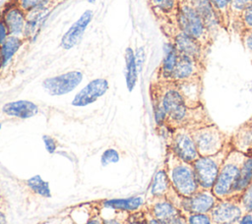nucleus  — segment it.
Here are the masks:
<instances>
[{
	"label": "nucleus",
	"instance_id": "nucleus-1",
	"mask_svg": "<svg viewBox=\"0 0 252 224\" xmlns=\"http://www.w3.org/2000/svg\"><path fill=\"white\" fill-rule=\"evenodd\" d=\"M175 21L180 30L197 40L208 51H211L216 36L211 32L189 0H177Z\"/></svg>",
	"mask_w": 252,
	"mask_h": 224
},
{
	"label": "nucleus",
	"instance_id": "nucleus-2",
	"mask_svg": "<svg viewBox=\"0 0 252 224\" xmlns=\"http://www.w3.org/2000/svg\"><path fill=\"white\" fill-rule=\"evenodd\" d=\"M164 168L171 187L180 196L189 197L200 190L192 163L179 159L167 150Z\"/></svg>",
	"mask_w": 252,
	"mask_h": 224
},
{
	"label": "nucleus",
	"instance_id": "nucleus-3",
	"mask_svg": "<svg viewBox=\"0 0 252 224\" xmlns=\"http://www.w3.org/2000/svg\"><path fill=\"white\" fill-rule=\"evenodd\" d=\"M158 25L160 30L167 38V42L173 46L179 56L189 57L206 66L208 65L210 51L197 40L180 30L176 23H161Z\"/></svg>",
	"mask_w": 252,
	"mask_h": 224
},
{
	"label": "nucleus",
	"instance_id": "nucleus-4",
	"mask_svg": "<svg viewBox=\"0 0 252 224\" xmlns=\"http://www.w3.org/2000/svg\"><path fill=\"white\" fill-rule=\"evenodd\" d=\"M246 155L235 149H231L224 158L212 192L219 199L227 198L238 177L241 165Z\"/></svg>",
	"mask_w": 252,
	"mask_h": 224
},
{
	"label": "nucleus",
	"instance_id": "nucleus-5",
	"mask_svg": "<svg viewBox=\"0 0 252 224\" xmlns=\"http://www.w3.org/2000/svg\"><path fill=\"white\" fill-rule=\"evenodd\" d=\"M231 149L232 147L228 142L220 152L213 155L199 156L192 163L195 172V177L200 189H213L215 182L218 178V175L220 173V166Z\"/></svg>",
	"mask_w": 252,
	"mask_h": 224
},
{
	"label": "nucleus",
	"instance_id": "nucleus-6",
	"mask_svg": "<svg viewBox=\"0 0 252 224\" xmlns=\"http://www.w3.org/2000/svg\"><path fill=\"white\" fill-rule=\"evenodd\" d=\"M191 134L200 156L216 154L229 142V135L215 123L193 129Z\"/></svg>",
	"mask_w": 252,
	"mask_h": 224
},
{
	"label": "nucleus",
	"instance_id": "nucleus-7",
	"mask_svg": "<svg viewBox=\"0 0 252 224\" xmlns=\"http://www.w3.org/2000/svg\"><path fill=\"white\" fill-rule=\"evenodd\" d=\"M167 150L179 159L189 163H193L200 156L191 131L186 128L168 131Z\"/></svg>",
	"mask_w": 252,
	"mask_h": 224
},
{
	"label": "nucleus",
	"instance_id": "nucleus-8",
	"mask_svg": "<svg viewBox=\"0 0 252 224\" xmlns=\"http://www.w3.org/2000/svg\"><path fill=\"white\" fill-rule=\"evenodd\" d=\"M27 16L28 14L23 11L13 0H9L7 2L0 14V18L7 27L9 34L22 38H26L28 28Z\"/></svg>",
	"mask_w": 252,
	"mask_h": 224
},
{
	"label": "nucleus",
	"instance_id": "nucleus-9",
	"mask_svg": "<svg viewBox=\"0 0 252 224\" xmlns=\"http://www.w3.org/2000/svg\"><path fill=\"white\" fill-rule=\"evenodd\" d=\"M239 199H219L210 212L214 224H236L244 214Z\"/></svg>",
	"mask_w": 252,
	"mask_h": 224
},
{
	"label": "nucleus",
	"instance_id": "nucleus-10",
	"mask_svg": "<svg viewBox=\"0 0 252 224\" xmlns=\"http://www.w3.org/2000/svg\"><path fill=\"white\" fill-rule=\"evenodd\" d=\"M219 198L214 195L212 190L200 189L193 196H182L178 210L184 214L187 212L210 213Z\"/></svg>",
	"mask_w": 252,
	"mask_h": 224
},
{
	"label": "nucleus",
	"instance_id": "nucleus-11",
	"mask_svg": "<svg viewBox=\"0 0 252 224\" xmlns=\"http://www.w3.org/2000/svg\"><path fill=\"white\" fill-rule=\"evenodd\" d=\"M83 80V73L70 71L55 77L47 78L42 85L50 95H63L76 88Z\"/></svg>",
	"mask_w": 252,
	"mask_h": 224
},
{
	"label": "nucleus",
	"instance_id": "nucleus-12",
	"mask_svg": "<svg viewBox=\"0 0 252 224\" xmlns=\"http://www.w3.org/2000/svg\"><path fill=\"white\" fill-rule=\"evenodd\" d=\"M206 69V65L195 59L178 55L177 63L170 82L179 84L191 80L204 79Z\"/></svg>",
	"mask_w": 252,
	"mask_h": 224
},
{
	"label": "nucleus",
	"instance_id": "nucleus-13",
	"mask_svg": "<svg viewBox=\"0 0 252 224\" xmlns=\"http://www.w3.org/2000/svg\"><path fill=\"white\" fill-rule=\"evenodd\" d=\"M108 89V81L103 78H97L91 81L85 87H83L74 97L72 105L82 107L87 106L100 96H102Z\"/></svg>",
	"mask_w": 252,
	"mask_h": 224
},
{
	"label": "nucleus",
	"instance_id": "nucleus-14",
	"mask_svg": "<svg viewBox=\"0 0 252 224\" xmlns=\"http://www.w3.org/2000/svg\"><path fill=\"white\" fill-rule=\"evenodd\" d=\"M93 19V11L87 10L83 15L68 28L61 38V46L64 49H71L80 40L86 28Z\"/></svg>",
	"mask_w": 252,
	"mask_h": 224
},
{
	"label": "nucleus",
	"instance_id": "nucleus-15",
	"mask_svg": "<svg viewBox=\"0 0 252 224\" xmlns=\"http://www.w3.org/2000/svg\"><path fill=\"white\" fill-rule=\"evenodd\" d=\"M229 143L232 149L252 155V127L245 121L229 135Z\"/></svg>",
	"mask_w": 252,
	"mask_h": 224
},
{
	"label": "nucleus",
	"instance_id": "nucleus-16",
	"mask_svg": "<svg viewBox=\"0 0 252 224\" xmlns=\"http://www.w3.org/2000/svg\"><path fill=\"white\" fill-rule=\"evenodd\" d=\"M149 5L158 21L161 23H176L175 15L177 0H148Z\"/></svg>",
	"mask_w": 252,
	"mask_h": 224
},
{
	"label": "nucleus",
	"instance_id": "nucleus-17",
	"mask_svg": "<svg viewBox=\"0 0 252 224\" xmlns=\"http://www.w3.org/2000/svg\"><path fill=\"white\" fill-rule=\"evenodd\" d=\"M2 111L10 117L28 119L37 114L38 107L35 103L29 100H17L4 104Z\"/></svg>",
	"mask_w": 252,
	"mask_h": 224
},
{
	"label": "nucleus",
	"instance_id": "nucleus-18",
	"mask_svg": "<svg viewBox=\"0 0 252 224\" xmlns=\"http://www.w3.org/2000/svg\"><path fill=\"white\" fill-rule=\"evenodd\" d=\"M252 183V155H246L238 177L229 193L227 198L238 199L245 189Z\"/></svg>",
	"mask_w": 252,
	"mask_h": 224
},
{
	"label": "nucleus",
	"instance_id": "nucleus-19",
	"mask_svg": "<svg viewBox=\"0 0 252 224\" xmlns=\"http://www.w3.org/2000/svg\"><path fill=\"white\" fill-rule=\"evenodd\" d=\"M150 214L161 221L169 222L173 217L180 213L174 204L164 197H153V201L149 208Z\"/></svg>",
	"mask_w": 252,
	"mask_h": 224
},
{
	"label": "nucleus",
	"instance_id": "nucleus-20",
	"mask_svg": "<svg viewBox=\"0 0 252 224\" xmlns=\"http://www.w3.org/2000/svg\"><path fill=\"white\" fill-rule=\"evenodd\" d=\"M178 59V54L176 50L170 43H166L164 56L157 70V80L158 82H170L171 77L176 66Z\"/></svg>",
	"mask_w": 252,
	"mask_h": 224
},
{
	"label": "nucleus",
	"instance_id": "nucleus-21",
	"mask_svg": "<svg viewBox=\"0 0 252 224\" xmlns=\"http://www.w3.org/2000/svg\"><path fill=\"white\" fill-rule=\"evenodd\" d=\"M189 2L197 11V13L202 17L211 32L217 37L219 29L220 28L218 25L210 0H189Z\"/></svg>",
	"mask_w": 252,
	"mask_h": 224
},
{
	"label": "nucleus",
	"instance_id": "nucleus-22",
	"mask_svg": "<svg viewBox=\"0 0 252 224\" xmlns=\"http://www.w3.org/2000/svg\"><path fill=\"white\" fill-rule=\"evenodd\" d=\"M220 28L231 33L230 0H210Z\"/></svg>",
	"mask_w": 252,
	"mask_h": 224
},
{
	"label": "nucleus",
	"instance_id": "nucleus-23",
	"mask_svg": "<svg viewBox=\"0 0 252 224\" xmlns=\"http://www.w3.org/2000/svg\"><path fill=\"white\" fill-rule=\"evenodd\" d=\"M26 38L9 35L0 48V70L4 69L18 53L20 48L27 42Z\"/></svg>",
	"mask_w": 252,
	"mask_h": 224
},
{
	"label": "nucleus",
	"instance_id": "nucleus-24",
	"mask_svg": "<svg viewBox=\"0 0 252 224\" xmlns=\"http://www.w3.org/2000/svg\"><path fill=\"white\" fill-rule=\"evenodd\" d=\"M171 185L166 174L164 165L162 168H159L153 179L151 186V195L152 197H164L168 191L170 190Z\"/></svg>",
	"mask_w": 252,
	"mask_h": 224
},
{
	"label": "nucleus",
	"instance_id": "nucleus-25",
	"mask_svg": "<svg viewBox=\"0 0 252 224\" xmlns=\"http://www.w3.org/2000/svg\"><path fill=\"white\" fill-rule=\"evenodd\" d=\"M124 58H125V76H126V84L128 89L131 91L137 82L138 78V69L135 61V54L132 48L127 47L125 49L124 53Z\"/></svg>",
	"mask_w": 252,
	"mask_h": 224
},
{
	"label": "nucleus",
	"instance_id": "nucleus-26",
	"mask_svg": "<svg viewBox=\"0 0 252 224\" xmlns=\"http://www.w3.org/2000/svg\"><path fill=\"white\" fill-rule=\"evenodd\" d=\"M144 203L142 197H130V198H123V199H109L104 201V206L113 208V209H120V210H128V211H135L138 210Z\"/></svg>",
	"mask_w": 252,
	"mask_h": 224
},
{
	"label": "nucleus",
	"instance_id": "nucleus-27",
	"mask_svg": "<svg viewBox=\"0 0 252 224\" xmlns=\"http://www.w3.org/2000/svg\"><path fill=\"white\" fill-rule=\"evenodd\" d=\"M231 29L237 35L245 30L252 29V5L247 7L232 23Z\"/></svg>",
	"mask_w": 252,
	"mask_h": 224
},
{
	"label": "nucleus",
	"instance_id": "nucleus-28",
	"mask_svg": "<svg viewBox=\"0 0 252 224\" xmlns=\"http://www.w3.org/2000/svg\"><path fill=\"white\" fill-rule=\"evenodd\" d=\"M27 183L33 193L46 197H49L51 196L48 184L43 181L39 176H33L32 178L29 179Z\"/></svg>",
	"mask_w": 252,
	"mask_h": 224
},
{
	"label": "nucleus",
	"instance_id": "nucleus-29",
	"mask_svg": "<svg viewBox=\"0 0 252 224\" xmlns=\"http://www.w3.org/2000/svg\"><path fill=\"white\" fill-rule=\"evenodd\" d=\"M250 5H252V0H230L231 25L238 18V16Z\"/></svg>",
	"mask_w": 252,
	"mask_h": 224
},
{
	"label": "nucleus",
	"instance_id": "nucleus-30",
	"mask_svg": "<svg viewBox=\"0 0 252 224\" xmlns=\"http://www.w3.org/2000/svg\"><path fill=\"white\" fill-rule=\"evenodd\" d=\"M188 224H214L210 213L187 212L183 214Z\"/></svg>",
	"mask_w": 252,
	"mask_h": 224
},
{
	"label": "nucleus",
	"instance_id": "nucleus-31",
	"mask_svg": "<svg viewBox=\"0 0 252 224\" xmlns=\"http://www.w3.org/2000/svg\"><path fill=\"white\" fill-rule=\"evenodd\" d=\"M238 199L245 213L252 212V183L245 189Z\"/></svg>",
	"mask_w": 252,
	"mask_h": 224
},
{
	"label": "nucleus",
	"instance_id": "nucleus-32",
	"mask_svg": "<svg viewBox=\"0 0 252 224\" xmlns=\"http://www.w3.org/2000/svg\"><path fill=\"white\" fill-rule=\"evenodd\" d=\"M238 37L241 41L244 50L250 55L252 61V29L241 32L240 34H238Z\"/></svg>",
	"mask_w": 252,
	"mask_h": 224
},
{
	"label": "nucleus",
	"instance_id": "nucleus-33",
	"mask_svg": "<svg viewBox=\"0 0 252 224\" xmlns=\"http://www.w3.org/2000/svg\"><path fill=\"white\" fill-rule=\"evenodd\" d=\"M27 14L37 8L44 0H13Z\"/></svg>",
	"mask_w": 252,
	"mask_h": 224
},
{
	"label": "nucleus",
	"instance_id": "nucleus-34",
	"mask_svg": "<svg viewBox=\"0 0 252 224\" xmlns=\"http://www.w3.org/2000/svg\"><path fill=\"white\" fill-rule=\"evenodd\" d=\"M119 160V154L118 152L113 148L106 149L102 155H101V164L103 166L108 165L110 163H115Z\"/></svg>",
	"mask_w": 252,
	"mask_h": 224
},
{
	"label": "nucleus",
	"instance_id": "nucleus-35",
	"mask_svg": "<svg viewBox=\"0 0 252 224\" xmlns=\"http://www.w3.org/2000/svg\"><path fill=\"white\" fill-rule=\"evenodd\" d=\"M42 140H43V142H44L46 150L49 153H53L56 150V148H57V141H56V140L54 138H52L51 136H47V135H44L42 137Z\"/></svg>",
	"mask_w": 252,
	"mask_h": 224
},
{
	"label": "nucleus",
	"instance_id": "nucleus-36",
	"mask_svg": "<svg viewBox=\"0 0 252 224\" xmlns=\"http://www.w3.org/2000/svg\"><path fill=\"white\" fill-rule=\"evenodd\" d=\"M135 54V61H136V65H137V69L138 72H140L142 70L143 67V63L145 61V52H144V48L140 47L139 49L136 50Z\"/></svg>",
	"mask_w": 252,
	"mask_h": 224
},
{
	"label": "nucleus",
	"instance_id": "nucleus-37",
	"mask_svg": "<svg viewBox=\"0 0 252 224\" xmlns=\"http://www.w3.org/2000/svg\"><path fill=\"white\" fill-rule=\"evenodd\" d=\"M9 35L10 34H9V31H8V28L5 26L2 19L0 18V48L3 45V43L6 41V39L8 38Z\"/></svg>",
	"mask_w": 252,
	"mask_h": 224
},
{
	"label": "nucleus",
	"instance_id": "nucleus-38",
	"mask_svg": "<svg viewBox=\"0 0 252 224\" xmlns=\"http://www.w3.org/2000/svg\"><path fill=\"white\" fill-rule=\"evenodd\" d=\"M169 224H188L185 216L180 212L175 217H173L169 222Z\"/></svg>",
	"mask_w": 252,
	"mask_h": 224
},
{
	"label": "nucleus",
	"instance_id": "nucleus-39",
	"mask_svg": "<svg viewBox=\"0 0 252 224\" xmlns=\"http://www.w3.org/2000/svg\"><path fill=\"white\" fill-rule=\"evenodd\" d=\"M237 224H252V212L244 213Z\"/></svg>",
	"mask_w": 252,
	"mask_h": 224
},
{
	"label": "nucleus",
	"instance_id": "nucleus-40",
	"mask_svg": "<svg viewBox=\"0 0 252 224\" xmlns=\"http://www.w3.org/2000/svg\"><path fill=\"white\" fill-rule=\"evenodd\" d=\"M147 224H169V223H168V222H165V221L158 220V219L153 217V216L150 214V218L147 219Z\"/></svg>",
	"mask_w": 252,
	"mask_h": 224
},
{
	"label": "nucleus",
	"instance_id": "nucleus-41",
	"mask_svg": "<svg viewBox=\"0 0 252 224\" xmlns=\"http://www.w3.org/2000/svg\"><path fill=\"white\" fill-rule=\"evenodd\" d=\"M6 223V219H5V215L0 212V224H5Z\"/></svg>",
	"mask_w": 252,
	"mask_h": 224
},
{
	"label": "nucleus",
	"instance_id": "nucleus-42",
	"mask_svg": "<svg viewBox=\"0 0 252 224\" xmlns=\"http://www.w3.org/2000/svg\"><path fill=\"white\" fill-rule=\"evenodd\" d=\"M86 224H101V223L99 221H97V220H91V221L87 222Z\"/></svg>",
	"mask_w": 252,
	"mask_h": 224
},
{
	"label": "nucleus",
	"instance_id": "nucleus-43",
	"mask_svg": "<svg viewBox=\"0 0 252 224\" xmlns=\"http://www.w3.org/2000/svg\"><path fill=\"white\" fill-rule=\"evenodd\" d=\"M105 224H121V223H119L117 221H114V220H110V221H106Z\"/></svg>",
	"mask_w": 252,
	"mask_h": 224
},
{
	"label": "nucleus",
	"instance_id": "nucleus-44",
	"mask_svg": "<svg viewBox=\"0 0 252 224\" xmlns=\"http://www.w3.org/2000/svg\"><path fill=\"white\" fill-rule=\"evenodd\" d=\"M246 122H247V123H248V124L251 126V127H252V116H251V117H250V118H249V119H248Z\"/></svg>",
	"mask_w": 252,
	"mask_h": 224
},
{
	"label": "nucleus",
	"instance_id": "nucleus-45",
	"mask_svg": "<svg viewBox=\"0 0 252 224\" xmlns=\"http://www.w3.org/2000/svg\"><path fill=\"white\" fill-rule=\"evenodd\" d=\"M88 1H89V2H92V3H93V2H94L95 0H88Z\"/></svg>",
	"mask_w": 252,
	"mask_h": 224
},
{
	"label": "nucleus",
	"instance_id": "nucleus-46",
	"mask_svg": "<svg viewBox=\"0 0 252 224\" xmlns=\"http://www.w3.org/2000/svg\"><path fill=\"white\" fill-rule=\"evenodd\" d=\"M1 127H2V124L0 123V130H1Z\"/></svg>",
	"mask_w": 252,
	"mask_h": 224
},
{
	"label": "nucleus",
	"instance_id": "nucleus-47",
	"mask_svg": "<svg viewBox=\"0 0 252 224\" xmlns=\"http://www.w3.org/2000/svg\"><path fill=\"white\" fill-rule=\"evenodd\" d=\"M236 224H237V223H236Z\"/></svg>",
	"mask_w": 252,
	"mask_h": 224
}]
</instances>
